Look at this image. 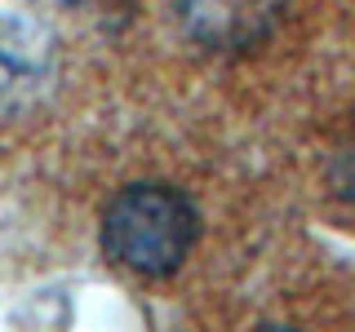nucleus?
<instances>
[{"instance_id":"nucleus-1","label":"nucleus","mask_w":355,"mask_h":332,"mask_svg":"<svg viewBox=\"0 0 355 332\" xmlns=\"http://www.w3.org/2000/svg\"><path fill=\"white\" fill-rule=\"evenodd\" d=\"M200 235L196 204L169 182H133L103 213V252L138 279H169L187 266Z\"/></svg>"},{"instance_id":"nucleus-2","label":"nucleus","mask_w":355,"mask_h":332,"mask_svg":"<svg viewBox=\"0 0 355 332\" xmlns=\"http://www.w3.org/2000/svg\"><path fill=\"white\" fill-rule=\"evenodd\" d=\"M178 9L191 40L218 53L258 49L284 18V0H178Z\"/></svg>"}]
</instances>
